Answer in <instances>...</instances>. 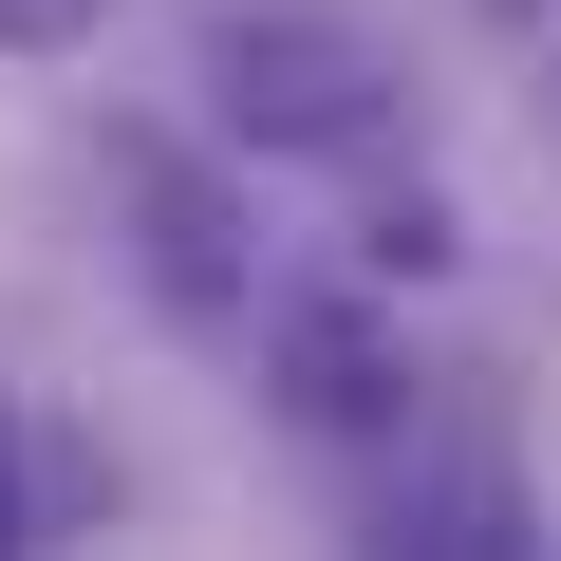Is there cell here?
<instances>
[{"mask_svg": "<svg viewBox=\"0 0 561 561\" xmlns=\"http://www.w3.org/2000/svg\"><path fill=\"white\" fill-rule=\"evenodd\" d=\"M206 113L262 169H356L412 113V57L356 20V0H225V20H206Z\"/></svg>", "mask_w": 561, "mask_h": 561, "instance_id": "cell-1", "label": "cell"}, {"mask_svg": "<svg viewBox=\"0 0 561 561\" xmlns=\"http://www.w3.org/2000/svg\"><path fill=\"white\" fill-rule=\"evenodd\" d=\"M262 375H280V412H300L319 449H375V431L412 412V356H393L356 300H262Z\"/></svg>", "mask_w": 561, "mask_h": 561, "instance_id": "cell-2", "label": "cell"}, {"mask_svg": "<svg viewBox=\"0 0 561 561\" xmlns=\"http://www.w3.org/2000/svg\"><path fill=\"white\" fill-rule=\"evenodd\" d=\"M113 187L150 206V300H169V319H243V243H225V187H206L187 150H150V131L113 150Z\"/></svg>", "mask_w": 561, "mask_h": 561, "instance_id": "cell-3", "label": "cell"}, {"mask_svg": "<svg viewBox=\"0 0 561 561\" xmlns=\"http://www.w3.org/2000/svg\"><path fill=\"white\" fill-rule=\"evenodd\" d=\"M94 20H113V0H0V57H76Z\"/></svg>", "mask_w": 561, "mask_h": 561, "instance_id": "cell-4", "label": "cell"}, {"mask_svg": "<svg viewBox=\"0 0 561 561\" xmlns=\"http://www.w3.org/2000/svg\"><path fill=\"white\" fill-rule=\"evenodd\" d=\"M38 524V468H20V412H0V542Z\"/></svg>", "mask_w": 561, "mask_h": 561, "instance_id": "cell-5", "label": "cell"}]
</instances>
